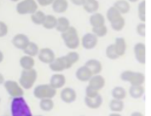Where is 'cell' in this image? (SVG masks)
I'll use <instances>...</instances> for the list:
<instances>
[{
    "label": "cell",
    "mask_w": 151,
    "mask_h": 116,
    "mask_svg": "<svg viewBox=\"0 0 151 116\" xmlns=\"http://www.w3.org/2000/svg\"><path fill=\"white\" fill-rule=\"evenodd\" d=\"M78 60L79 54L77 52H70L64 56L55 57L54 61L50 63V69L54 73H61L63 70L71 68L76 62H78Z\"/></svg>",
    "instance_id": "1"
},
{
    "label": "cell",
    "mask_w": 151,
    "mask_h": 116,
    "mask_svg": "<svg viewBox=\"0 0 151 116\" xmlns=\"http://www.w3.org/2000/svg\"><path fill=\"white\" fill-rule=\"evenodd\" d=\"M11 116H33L29 105L24 96L12 97L11 101Z\"/></svg>",
    "instance_id": "2"
},
{
    "label": "cell",
    "mask_w": 151,
    "mask_h": 116,
    "mask_svg": "<svg viewBox=\"0 0 151 116\" xmlns=\"http://www.w3.org/2000/svg\"><path fill=\"white\" fill-rule=\"evenodd\" d=\"M106 19L109 20L111 27H112L114 30H117V32L122 30V29L124 28V26H125V20H124V18H123V14H122L120 12H118L113 6L107 9Z\"/></svg>",
    "instance_id": "3"
},
{
    "label": "cell",
    "mask_w": 151,
    "mask_h": 116,
    "mask_svg": "<svg viewBox=\"0 0 151 116\" xmlns=\"http://www.w3.org/2000/svg\"><path fill=\"white\" fill-rule=\"evenodd\" d=\"M61 39H63L65 46L70 49H76V48L79 47L80 40H79V36H78V32L72 26H70L65 32L61 33Z\"/></svg>",
    "instance_id": "4"
},
{
    "label": "cell",
    "mask_w": 151,
    "mask_h": 116,
    "mask_svg": "<svg viewBox=\"0 0 151 116\" xmlns=\"http://www.w3.org/2000/svg\"><path fill=\"white\" fill-rule=\"evenodd\" d=\"M38 77V73L34 68L32 69H22L20 77H19V83L24 89H31L33 84L35 83Z\"/></svg>",
    "instance_id": "5"
},
{
    "label": "cell",
    "mask_w": 151,
    "mask_h": 116,
    "mask_svg": "<svg viewBox=\"0 0 151 116\" xmlns=\"http://www.w3.org/2000/svg\"><path fill=\"white\" fill-rule=\"evenodd\" d=\"M57 94V89L53 88L50 83L48 84H38L34 90H33V95L34 97L42 100V98H53Z\"/></svg>",
    "instance_id": "6"
},
{
    "label": "cell",
    "mask_w": 151,
    "mask_h": 116,
    "mask_svg": "<svg viewBox=\"0 0 151 116\" xmlns=\"http://www.w3.org/2000/svg\"><path fill=\"white\" fill-rule=\"evenodd\" d=\"M17 13L20 15L25 14H33L38 11V2L35 0H20L17 4Z\"/></svg>",
    "instance_id": "7"
},
{
    "label": "cell",
    "mask_w": 151,
    "mask_h": 116,
    "mask_svg": "<svg viewBox=\"0 0 151 116\" xmlns=\"http://www.w3.org/2000/svg\"><path fill=\"white\" fill-rule=\"evenodd\" d=\"M120 79L125 82L133 84H143L145 81V75L139 71H132V70H125L120 74Z\"/></svg>",
    "instance_id": "8"
},
{
    "label": "cell",
    "mask_w": 151,
    "mask_h": 116,
    "mask_svg": "<svg viewBox=\"0 0 151 116\" xmlns=\"http://www.w3.org/2000/svg\"><path fill=\"white\" fill-rule=\"evenodd\" d=\"M4 87L7 91V94L11 97H19V96H24V88L20 86L19 82L13 81V80H5L4 82Z\"/></svg>",
    "instance_id": "9"
},
{
    "label": "cell",
    "mask_w": 151,
    "mask_h": 116,
    "mask_svg": "<svg viewBox=\"0 0 151 116\" xmlns=\"http://www.w3.org/2000/svg\"><path fill=\"white\" fill-rule=\"evenodd\" d=\"M38 59H39L40 62L50 64L51 62L54 61L55 54H54V52L51 48H41L39 50V53H38Z\"/></svg>",
    "instance_id": "10"
},
{
    "label": "cell",
    "mask_w": 151,
    "mask_h": 116,
    "mask_svg": "<svg viewBox=\"0 0 151 116\" xmlns=\"http://www.w3.org/2000/svg\"><path fill=\"white\" fill-rule=\"evenodd\" d=\"M81 46L85 49H92L97 46L98 43V36L94 35L93 33H86L84 34V36L81 37Z\"/></svg>",
    "instance_id": "11"
},
{
    "label": "cell",
    "mask_w": 151,
    "mask_h": 116,
    "mask_svg": "<svg viewBox=\"0 0 151 116\" xmlns=\"http://www.w3.org/2000/svg\"><path fill=\"white\" fill-rule=\"evenodd\" d=\"M28 42H29L28 36H27L26 34H22V33L15 34V35L13 36V39H12L13 46H14L15 48H18V49H21V50H24V48L28 45Z\"/></svg>",
    "instance_id": "12"
},
{
    "label": "cell",
    "mask_w": 151,
    "mask_h": 116,
    "mask_svg": "<svg viewBox=\"0 0 151 116\" xmlns=\"http://www.w3.org/2000/svg\"><path fill=\"white\" fill-rule=\"evenodd\" d=\"M133 52H134V56L136 60L142 63L145 64V43L144 42H138L134 45L133 47Z\"/></svg>",
    "instance_id": "13"
},
{
    "label": "cell",
    "mask_w": 151,
    "mask_h": 116,
    "mask_svg": "<svg viewBox=\"0 0 151 116\" xmlns=\"http://www.w3.org/2000/svg\"><path fill=\"white\" fill-rule=\"evenodd\" d=\"M60 98L61 101H64L65 103H72L73 101H76L77 98V94H76V90L73 88H64L60 93Z\"/></svg>",
    "instance_id": "14"
},
{
    "label": "cell",
    "mask_w": 151,
    "mask_h": 116,
    "mask_svg": "<svg viewBox=\"0 0 151 116\" xmlns=\"http://www.w3.org/2000/svg\"><path fill=\"white\" fill-rule=\"evenodd\" d=\"M92 76H93L92 71H91L86 66H83V67L78 68L77 71H76V77H77L79 81H81V82H88Z\"/></svg>",
    "instance_id": "15"
},
{
    "label": "cell",
    "mask_w": 151,
    "mask_h": 116,
    "mask_svg": "<svg viewBox=\"0 0 151 116\" xmlns=\"http://www.w3.org/2000/svg\"><path fill=\"white\" fill-rule=\"evenodd\" d=\"M65 82H66V79H65V76L61 73H54L51 76V79H50V84L53 88H55V89L63 88L64 84H65Z\"/></svg>",
    "instance_id": "16"
},
{
    "label": "cell",
    "mask_w": 151,
    "mask_h": 116,
    "mask_svg": "<svg viewBox=\"0 0 151 116\" xmlns=\"http://www.w3.org/2000/svg\"><path fill=\"white\" fill-rule=\"evenodd\" d=\"M87 86H90L91 88H93V89H96V90L99 91V90H100L101 88H104V86H105V79H104L101 75H99V74L93 75V76L90 79Z\"/></svg>",
    "instance_id": "17"
},
{
    "label": "cell",
    "mask_w": 151,
    "mask_h": 116,
    "mask_svg": "<svg viewBox=\"0 0 151 116\" xmlns=\"http://www.w3.org/2000/svg\"><path fill=\"white\" fill-rule=\"evenodd\" d=\"M84 101H85V104H86L88 108H91V109H98V108L101 105V103H103V97H101L100 94H98V95L94 96V97L85 96Z\"/></svg>",
    "instance_id": "18"
},
{
    "label": "cell",
    "mask_w": 151,
    "mask_h": 116,
    "mask_svg": "<svg viewBox=\"0 0 151 116\" xmlns=\"http://www.w3.org/2000/svg\"><path fill=\"white\" fill-rule=\"evenodd\" d=\"M85 66H86V67L92 71V74H93V75L99 74V73L101 71V69H103V67H101V62H100V61H98V60H96V59H91V60L86 61Z\"/></svg>",
    "instance_id": "19"
},
{
    "label": "cell",
    "mask_w": 151,
    "mask_h": 116,
    "mask_svg": "<svg viewBox=\"0 0 151 116\" xmlns=\"http://www.w3.org/2000/svg\"><path fill=\"white\" fill-rule=\"evenodd\" d=\"M144 93H145V88L143 87V84H133L129 89V94L132 98H139L144 95Z\"/></svg>",
    "instance_id": "20"
},
{
    "label": "cell",
    "mask_w": 151,
    "mask_h": 116,
    "mask_svg": "<svg viewBox=\"0 0 151 116\" xmlns=\"http://www.w3.org/2000/svg\"><path fill=\"white\" fill-rule=\"evenodd\" d=\"M19 63H20V67L22 69H32L34 68V59L33 56H28V55H24L20 57L19 60Z\"/></svg>",
    "instance_id": "21"
},
{
    "label": "cell",
    "mask_w": 151,
    "mask_h": 116,
    "mask_svg": "<svg viewBox=\"0 0 151 116\" xmlns=\"http://www.w3.org/2000/svg\"><path fill=\"white\" fill-rule=\"evenodd\" d=\"M67 7H68L67 0H54L52 4V9L55 13H64L66 12Z\"/></svg>",
    "instance_id": "22"
},
{
    "label": "cell",
    "mask_w": 151,
    "mask_h": 116,
    "mask_svg": "<svg viewBox=\"0 0 151 116\" xmlns=\"http://www.w3.org/2000/svg\"><path fill=\"white\" fill-rule=\"evenodd\" d=\"M90 23L92 27H99L105 25V18L104 15H101L100 13H93L90 16Z\"/></svg>",
    "instance_id": "23"
},
{
    "label": "cell",
    "mask_w": 151,
    "mask_h": 116,
    "mask_svg": "<svg viewBox=\"0 0 151 116\" xmlns=\"http://www.w3.org/2000/svg\"><path fill=\"white\" fill-rule=\"evenodd\" d=\"M39 46L35 43V42H28V45L24 48V53L25 55H28V56H37L38 53H39Z\"/></svg>",
    "instance_id": "24"
},
{
    "label": "cell",
    "mask_w": 151,
    "mask_h": 116,
    "mask_svg": "<svg viewBox=\"0 0 151 116\" xmlns=\"http://www.w3.org/2000/svg\"><path fill=\"white\" fill-rule=\"evenodd\" d=\"M84 6V9L87 12V13H96L99 8V2L98 0H85V4L83 5Z\"/></svg>",
    "instance_id": "25"
},
{
    "label": "cell",
    "mask_w": 151,
    "mask_h": 116,
    "mask_svg": "<svg viewBox=\"0 0 151 116\" xmlns=\"http://www.w3.org/2000/svg\"><path fill=\"white\" fill-rule=\"evenodd\" d=\"M114 47H116V50L118 53L119 56H123L125 54V50H126V42L123 37H117L116 41H114Z\"/></svg>",
    "instance_id": "26"
},
{
    "label": "cell",
    "mask_w": 151,
    "mask_h": 116,
    "mask_svg": "<svg viewBox=\"0 0 151 116\" xmlns=\"http://www.w3.org/2000/svg\"><path fill=\"white\" fill-rule=\"evenodd\" d=\"M113 7L118 12H120L122 14H125V13H127L130 11V5H129V2L126 0H118V1H116Z\"/></svg>",
    "instance_id": "27"
},
{
    "label": "cell",
    "mask_w": 151,
    "mask_h": 116,
    "mask_svg": "<svg viewBox=\"0 0 151 116\" xmlns=\"http://www.w3.org/2000/svg\"><path fill=\"white\" fill-rule=\"evenodd\" d=\"M68 27H70V21H68V19H66V18H64V16L57 19V26H55V29H57L58 32L63 33V32H65Z\"/></svg>",
    "instance_id": "28"
},
{
    "label": "cell",
    "mask_w": 151,
    "mask_h": 116,
    "mask_svg": "<svg viewBox=\"0 0 151 116\" xmlns=\"http://www.w3.org/2000/svg\"><path fill=\"white\" fill-rule=\"evenodd\" d=\"M110 109L113 111V112H120L123 109H124V103H123V100H117V98H112L110 104H109Z\"/></svg>",
    "instance_id": "29"
},
{
    "label": "cell",
    "mask_w": 151,
    "mask_h": 116,
    "mask_svg": "<svg viewBox=\"0 0 151 116\" xmlns=\"http://www.w3.org/2000/svg\"><path fill=\"white\" fill-rule=\"evenodd\" d=\"M45 18H46V14L41 11H37L33 14H31V20L34 25H42Z\"/></svg>",
    "instance_id": "30"
},
{
    "label": "cell",
    "mask_w": 151,
    "mask_h": 116,
    "mask_svg": "<svg viewBox=\"0 0 151 116\" xmlns=\"http://www.w3.org/2000/svg\"><path fill=\"white\" fill-rule=\"evenodd\" d=\"M42 26L46 29L55 28V26H57V18L54 15H46V18H45V20L42 22Z\"/></svg>",
    "instance_id": "31"
},
{
    "label": "cell",
    "mask_w": 151,
    "mask_h": 116,
    "mask_svg": "<svg viewBox=\"0 0 151 116\" xmlns=\"http://www.w3.org/2000/svg\"><path fill=\"white\" fill-rule=\"evenodd\" d=\"M39 107L42 111H51L54 107V102L52 101V98H42L40 100Z\"/></svg>",
    "instance_id": "32"
},
{
    "label": "cell",
    "mask_w": 151,
    "mask_h": 116,
    "mask_svg": "<svg viewBox=\"0 0 151 116\" xmlns=\"http://www.w3.org/2000/svg\"><path fill=\"white\" fill-rule=\"evenodd\" d=\"M111 95L113 98H117V100H124L125 96H126V91L123 87H116L112 89L111 91Z\"/></svg>",
    "instance_id": "33"
},
{
    "label": "cell",
    "mask_w": 151,
    "mask_h": 116,
    "mask_svg": "<svg viewBox=\"0 0 151 116\" xmlns=\"http://www.w3.org/2000/svg\"><path fill=\"white\" fill-rule=\"evenodd\" d=\"M106 56H107L109 59H111V60H117V59L119 57V55H118V53H117V50H116L114 43L109 45V46L106 47Z\"/></svg>",
    "instance_id": "34"
},
{
    "label": "cell",
    "mask_w": 151,
    "mask_h": 116,
    "mask_svg": "<svg viewBox=\"0 0 151 116\" xmlns=\"http://www.w3.org/2000/svg\"><path fill=\"white\" fill-rule=\"evenodd\" d=\"M92 33H93L94 35H97L98 37H101V36L106 35V33H107V28H106L105 25L99 26V27H92Z\"/></svg>",
    "instance_id": "35"
},
{
    "label": "cell",
    "mask_w": 151,
    "mask_h": 116,
    "mask_svg": "<svg viewBox=\"0 0 151 116\" xmlns=\"http://www.w3.org/2000/svg\"><path fill=\"white\" fill-rule=\"evenodd\" d=\"M145 6H146V2L144 0L138 5V16L142 22L145 21Z\"/></svg>",
    "instance_id": "36"
},
{
    "label": "cell",
    "mask_w": 151,
    "mask_h": 116,
    "mask_svg": "<svg viewBox=\"0 0 151 116\" xmlns=\"http://www.w3.org/2000/svg\"><path fill=\"white\" fill-rule=\"evenodd\" d=\"M98 94H99V93H98V90H96V89L91 88L90 86H87V87H86V89H85V96L94 97V96H97Z\"/></svg>",
    "instance_id": "37"
},
{
    "label": "cell",
    "mask_w": 151,
    "mask_h": 116,
    "mask_svg": "<svg viewBox=\"0 0 151 116\" xmlns=\"http://www.w3.org/2000/svg\"><path fill=\"white\" fill-rule=\"evenodd\" d=\"M7 33H8V26L4 21H0V37L7 35Z\"/></svg>",
    "instance_id": "38"
},
{
    "label": "cell",
    "mask_w": 151,
    "mask_h": 116,
    "mask_svg": "<svg viewBox=\"0 0 151 116\" xmlns=\"http://www.w3.org/2000/svg\"><path fill=\"white\" fill-rule=\"evenodd\" d=\"M137 33L140 36H145V23L144 22H140L137 25Z\"/></svg>",
    "instance_id": "39"
},
{
    "label": "cell",
    "mask_w": 151,
    "mask_h": 116,
    "mask_svg": "<svg viewBox=\"0 0 151 116\" xmlns=\"http://www.w3.org/2000/svg\"><path fill=\"white\" fill-rule=\"evenodd\" d=\"M37 2H38V5H40V6H48V5H52L53 4V1L54 0H35Z\"/></svg>",
    "instance_id": "40"
},
{
    "label": "cell",
    "mask_w": 151,
    "mask_h": 116,
    "mask_svg": "<svg viewBox=\"0 0 151 116\" xmlns=\"http://www.w3.org/2000/svg\"><path fill=\"white\" fill-rule=\"evenodd\" d=\"M71 2L76 6H83L85 4V0H71Z\"/></svg>",
    "instance_id": "41"
},
{
    "label": "cell",
    "mask_w": 151,
    "mask_h": 116,
    "mask_svg": "<svg viewBox=\"0 0 151 116\" xmlns=\"http://www.w3.org/2000/svg\"><path fill=\"white\" fill-rule=\"evenodd\" d=\"M131 116H144V115L142 112H139V111H134V112L131 114Z\"/></svg>",
    "instance_id": "42"
},
{
    "label": "cell",
    "mask_w": 151,
    "mask_h": 116,
    "mask_svg": "<svg viewBox=\"0 0 151 116\" xmlns=\"http://www.w3.org/2000/svg\"><path fill=\"white\" fill-rule=\"evenodd\" d=\"M4 82H5V77H4V75L0 73V84H4Z\"/></svg>",
    "instance_id": "43"
},
{
    "label": "cell",
    "mask_w": 151,
    "mask_h": 116,
    "mask_svg": "<svg viewBox=\"0 0 151 116\" xmlns=\"http://www.w3.org/2000/svg\"><path fill=\"white\" fill-rule=\"evenodd\" d=\"M2 61H4V53L0 50V63H1Z\"/></svg>",
    "instance_id": "44"
},
{
    "label": "cell",
    "mask_w": 151,
    "mask_h": 116,
    "mask_svg": "<svg viewBox=\"0 0 151 116\" xmlns=\"http://www.w3.org/2000/svg\"><path fill=\"white\" fill-rule=\"evenodd\" d=\"M109 116H122L119 112H112V114H110Z\"/></svg>",
    "instance_id": "45"
},
{
    "label": "cell",
    "mask_w": 151,
    "mask_h": 116,
    "mask_svg": "<svg viewBox=\"0 0 151 116\" xmlns=\"http://www.w3.org/2000/svg\"><path fill=\"white\" fill-rule=\"evenodd\" d=\"M130 2H136V1H138V0H129Z\"/></svg>",
    "instance_id": "46"
},
{
    "label": "cell",
    "mask_w": 151,
    "mask_h": 116,
    "mask_svg": "<svg viewBox=\"0 0 151 116\" xmlns=\"http://www.w3.org/2000/svg\"><path fill=\"white\" fill-rule=\"evenodd\" d=\"M11 1H15V2H19L20 0H11Z\"/></svg>",
    "instance_id": "47"
},
{
    "label": "cell",
    "mask_w": 151,
    "mask_h": 116,
    "mask_svg": "<svg viewBox=\"0 0 151 116\" xmlns=\"http://www.w3.org/2000/svg\"><path fill=\"white\" fill-rule=\"evenodd\" d=\"M35 116H42V115H35Z\"/></svg>",
    "instance_id": "48"
},
{
    "label": "cell",
    "mask_w": 151,
    "mask_h": 116,
    "mask_svg": "<svg viewBox=\"0 0 151 116\" xmlns=\"http://www.w3.org/2000/svg\"><path fill=\"white\" fill-rule=\"evenodd\" d=\"M4 116H7V115H4Z\"/></svg>",
    "instance_id": "49"
},
{
    "label": "cell",
    "mask_w": 151,
    "mask_h": 116,
    "mask_svg": "<svg viewBox=\"0 0 151 116\" xmlns=\"http://www.w3.org/2000/svg\"><path fill=\"white\" fill-rule=\"evenodd\" d=\"M0 102H1V98H0Z\"/></svg>",
    "instance_id": "50"
}]
</instances>
